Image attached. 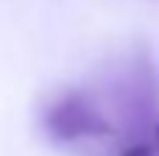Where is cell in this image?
Instances as JSON below:
<instances>
[{
    "label": "cell",
    "mask_w": 159,
    "mask_h": 156,
    "mask_svg": "<svg viewBox=\"0 0 159 156\" xmlns=\"http://www.w3.org/2000/svg\"><path fill=\"white\" fill-rule=\"evenodd\" d=\"M120 156H154V148H151V145L137 142V145H129V148H126Z\"/></svg>",
    "instance_id": "2"
},
{
    "label": "cell",
    "mask_w": 159,
    "mask_h": 156,
    "mask_svg": "<svg viewBox=\"0 0 159 156\" xmlns=\"http://www.w3.org/2000/svg\"><path fill=\"white\" fill-rule=\"evenodd\" d=\"M45 128L56 142H75L109 134V123L81 92H64L45 109Z\"/></svg>",
    "instance_id": "1"
},
{
    "label": "cell",
    "mask_w": 159,
    "mask_h": 156,
    "mask_svg": "<svg viewBox=\"0 0 159 156\" xmlns=\"http://www.w3.org/2000/svg\"><path fill=\"white\" fill-rule=\"evenodd\" d=\"M154 134H157V148H159V123H157V131Z\"/></svg>",
    "instance_id": "3"
}]
</instances>
